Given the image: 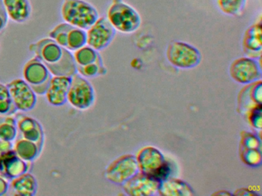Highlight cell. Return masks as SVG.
<instances>
[{
	"label": "cell",
	"instance_id": "obj_1",
	"mask_svg": "<svg viewBox=\"0 0 262 196\" xmlns=\"http://www.w3.org/2000/svg\"><path fill=\"white\" fill-rule=\"evenodd\" d=\"M30 50L54 76L72 77L78 73L73 54L52 38L30 44Z\"/></svg>",
	"mask_w": 262,
	"mask_h": 196
},
{
	"label": "cell",
	"instance_id": "obj_2",
	"mask_svg": "<svg viewBox=\"0 0 262 196\" xmlns=\"http://www.w3.org/2000/svg\"><path fill=\"white\" fill-rule=\"evenodd\" d=\"M61 15L66 22L87 30L99 18L97 9L85 0H64Z\"/></svg>",
	"mask_w": 262,
	"mask_h": 196
},
{
	"label": "cell",
	"instance_id": "obj_3",
	"mask_svg": "<svg viewBox=\"0 0 262 196\" xmlns=\"http://www.w3.org/2000/svg\"><path fill=\"white\" fill-rule=\"evenodd\" d=\"M107 18L113 28L122 33H133L140 27L139 12L122 0H113L108 8Z\"/></svg>",
	"mask_w": 262,
	"mask_h": 196
},
{
	"label": "cell",
	"instance_id": "obj_4",
	"mask_svg": "<svg viewBox=\"0 0 262 196\" xmlns=\"http://www.w3.org/2000/svg\"><path fill=\"white\" fill-rule=\"evenodd\" d=\"M166 58L170 64L178 68L192 69L200 64L202 55L194 46L174 41L167 47Z\"/></svg>",
	"mask_w": 262,
	"mask_h": 196
},
{
	"label": "cell",
	"instance_id": "obj_5",
	"mask_svg": "<svg viewBox=\"0 0 262 196\" xmlns=\"http://www.w3.org/2000/svg\"><path fill=\"white\" fill-rule=\"evenodd\" d=\"M95 90L91 83L79 74L72 76L67 101L78 110H87L95 102Z\"/></svg>",
	"mask_w": 262,
	"mask_h": 196
},
{
	"label": "cell",
	"instance_id": "obj_6",
	"mask_svg": "<svg viewBox=\"0 0 262 196\" xmlns=\"http://www.w3.org/2000/svg\"><path fill=\"white\" fill-rule=\"evenodd\" d=\"M139 172L136 156L124 155L115 159L107 167L105 176L107 180L118 185H122Z\"/></svg>",
	"mask_w": 262,
	"mask_h": 196
},
{
	"label": "cell",
	"instance_id": "obj_7",
	"mask_svg": "<svg viewBox=\"0 0 262 196\" xmlns=\"http://www.w3.org/2000/svg\"><path fill=\"white\" fill-rule=\"evenodd\" d=\"M24 81L39 95L45 94L52 79L50 70L37 58L26 63L23 70Z\"/></svg>",
	"mask_w": 262,
	"mask_h": 196
},
{
	"label": "cell",
	"instance_id": "obj_8",
	"mask_svg": "<svg viewBox=\"0 0 262 196\" xmlns=\"http://www.w3.org/2000/svg\"><path fill=\"white\" fill-rule=\"evenodd\" d=\"M231 78L242 84H249L260 81L261 68L256 58L242 57L234 60L229 67Z\"/></svg>",
	"mask_w": 262,
	"mask_h": 196
},
{
	"label": "cell",
	"instance_id": "obj_9",
	"mask_svg": "<svg viewBox=\"0 0 262 196\" xmlns=\"http://www.w3.org/2000/svg\"><path fill=\"white\" fill-rule=\"evenodd\" d=\"M50 37L70 51H76L86 44V32L69 23H61L50 32Z\"/></svg>",
	"mask_w": 262,
	"mask_h": 196
},
{
	"label": "cell",
	"instance_id": "obj_10",
	"mask_svg": "<svg viewBox=\"0 0 262 196\" xmlns=\"http://www.w3.org/2000/svg\"><path fill=\"white\" fill-rule=\"evenodd\" d=\"M116 29L105 17H101L87 29L86 44L96 51H102L108 47L114 39Z\"/></svg>",
	"mask_w": 262,
	"mask_h": 196
},
{
	"label": "cell",
	"instance_id": "obj_11",
	"mask_svg": "<svg viewBox=\"0 0 262 196\" xmlns=\"http://www.w3.org/2000/svg\"><path fill=\"white\" fill-rule=\"evenodd\" d=\"M17 110L27 112L33 110L36 104V93L24 80L16 78L7 84Z\"/></svg>",
	"mask_w": 262,
	"mask_h": 196
},
{
	"label": "cell",
	"instance_id": "obj_12",
	"mask_svg": "<svg viewBox=\"0 0 262 196\" xmlns=\"http://www.w3.org/2000/svg\"><path fill=\"white\" fill-rule=\"evenodd\" d=\"M17 127L16 137L23 138L36 143L41 150L44 144V130L39 121L24 113H18L15 116Z\"/></svg>",
	"mask_w": 262,
	"mask_h": 196
},
{
	"label": "cell",
	"instance_id": "obj_13",
	"mask_svg": "<svg viewBox=\"0 0 262 196\" xmlns=\"http://www.w3.org/2000/svg\"><path fill=\"white\" fill-rule=\"evenodd\" d=\"M31 168V162L21 159L13 149L0 154V175L7 181L27 173Z\"/></svg>",
	"mask_w": 262,
	"mask_h": 196
},
{
	"label": "cell",
	"instance_id": "obj_14",
	"mask_svg": "<svg viewBox=\"0 0 262 196\" xmlns=\"http://www.w3.org/2000/svg\"><path fill=\"white\" fill-rule=\"evenodd\" d=\"M122 186L128 195L152 196L158 194L159 182L151 176L139 172Z\"/></svg>",
	"mask_w": 262,
	"mask_h": 196
},
{
	"label": "cell",
	"instance_id": "obj_15",
	"mask_svg": "<svg viewBox=\"0 0 262 196\" xmlns=\"http://www.w3.org/2000/svg\"><path fill=\"white\" fill-rule=\"evenodd\" d=\"M139 172L151 176L164 163L165 159L163 153L155 146H145L136 156Z\"/></svg>",
	"mask_w": 262,
	"mask_h": 196
},
{
	"label": "cell",
	"instance_id": "obj_16",
	"mask_svg": "<svg viewBox=\"0 0 262 196\" xmlns=\"http://www.w3.org/2000/svg\"><path fill=\"white\" fill-rule=\"evenodd\" d=\"M246 85L242 89L237 97V109L243 115H246L254 107L261 106L262 103L261 81Z\"/></svg>",
	"mask_w": 262,
	"mask_h": 196
},
{
	"label": "cell",
	"instance_id": "obj_17",
	"mask_svg": "<svg viewBox=\"0 0 262 196\" xmlns=\"http://www.w3.org/2000/svg\"><path fill=\"white\" fill-rule=\"evenodd\" d=\"M72 77H52L50 85L46 92L48 102L55 107H61L67 101V94L71 84Z\"/></svg>",
	"mask_w": 262,
	"mask_h": 196
},
{
	"label": "cell",
	"instance_id": "obj_18",
	"mask_svg": "<svg viewBox=\"0 0 262 196\" xmlns=\"http://www.w3.org/2000/svg\"><path fill=\"white\" fill-rule=\"evenodd\" d=\"M37 190V181L29 172L14 178L9 183L8 191L11 195L33 196Z\"/></svg>",
	"mask_w": 262,
	"mask_h": 196
},
{
	"label": "cell",
	"instance_id": "obj_19",
	"mask_svg": "<svg viewBox=\"0 0 262 196\" xmlns=\"http://www.w3.org/2000/svg\"><path fill=\"white\" fill-rule=\"evenodd\" d=\"M261 23H256L248 27L243 37V48L245 53L253 58H260L261 55Z\"/></svg>",
	"mask_w": 262,
	"mask_h": 196
},
{
	"label": "cell",
	"instance_id": "obj_20",
	"mask_svg": "<svg viewBox=\"0 0 262 196\" xmlns=\"http://www.w3.org/2000/svg\"><path fill=\"white\" fill-rule=\"evenodd\" d=\"M158 194L163 196H192L194 191L188 182L171 177L159 183Z\"/></svg>",
	"mask_w": 262,
	"mask_h": 196
},
{
	"label": "cell",
	"instance_id": "obj_21",
	"mask_svg": "<svg viewBox=\"0 0 262 196\" xmlns=\"http://www.w3.org/2000/svg\"><path fill=\"white\" fill-rule=\"evenodd\" d=\"M8 16L18 23L25 22L30 18L32 8L30 0H4Z\"/></svg>",
	"mask_w": 262,
	"mask_h": 196
},
{
	"label": "cell",
	"instance_id": "obj_22",
	"mask_svg": "<svg viewBox=\"0 0 262 196\" xmlns=\"http://www.w3.org/2000/svg\"><path fill=\"white\" fill-rule=\"evenodd\" d=\"M13 150L21 159L31 162L39 157L42 152V150L36 143L20 137L15 139Z\"/></svg>",
	"mask_w": 262,
	"mask_h": 196
},
{
	"label": "cell",
	"instance_id": "obj_23",
	"mask_svg": "<svg viewBox=\"0 0 262 196\" xmlns=\"http://www.w3.org/2000/svg\"><path fill=\"white\" fill-rule=\"evenodd\" d=\"M73 57H74L76 67L93 64L101 58L100 55L98 53V51L95 50L89 45L83 46L78 50L75 51Z\"/></svg>",
	"mask_w": 262,
	"mask_h": 196
},
{
	"label": "cell",
	"instance_id": "obj_24",
	"mask_svg": "<svg viewBox=\"0 0 262 196\" xmlns=\"http://www.w3.org/2000/svg\"><path fill=\"white\" fill-rule=\"evenodd\" d=\"M17 136L16 119L11 115L0 116V137L6 140H15Z\"/></svg>",
	"mask_w": 262,
	"mask_h": 196
},
{
	"label": "cell",
	"instance_id": "obj_25",
	"mask_svg": "<svg viewBox=\"0 0 262 196\" xmlns=\"http://www.w3.org/2000/svg\"><path fill=\"white\" fill-rule=\"evenodd\" d=\"M17 110L7 85L0 84V116L13 115Z\"/></svg>",
	"mask_w": 262,
	"mask_h": 196
},
{
	"label": "cell",
	"instance_id": "obj_26",
	"mask_svg": "<svg viewBox=\"0 0 262 196\" xmlns=\"http://www.w3.org/2000/svg\"><path fill=\"white\" fill-rule=\"evenodd\" d=\"M247 0H217V6L223 13L237 15L245 9Z\"/></svg>",
	"mask_w": 262,
	"mask_h": 196
},
{
	"label": "cell",
	"instance_id": "obj_27",
	"mask_svg": "<svg viewBox=\"0 0 262 196\" xmlns=\"http://www.w3.org/2000/svg\"><path fill=\"white\" fill-rule=\"evenodd\" d=\"M239 155L242 162L250 167H258L261 165L262 156L260 150L239 148Z\"/></svg>",
	"mask_w": 262,
	"mask_h": 196
},
{
	"label": "cell",
	"instance_id": "obj_28",
	"mask_svg": "<svg viewBox=\"0 0 262 196\" xmlns=\"http://www.w3.org/2000/svg\"><path fill=\"white\" fill-rule=\"evenodd\" d=\"M77 72L84 78H96L106 73V69L104 67L102 58H99L96 62L88 65L77 67Z\"/></svg>",
	"mask_w": 262,
	"mask_h": 196
},
{
	"label": "cell",
	"instance_id": "obj_29",
	"mask_svg": "<svg viewBox=\"0 0 262 196\" xmlns=\"http://www.w3.org/2000/svg\"><path fill=\"white\" fill-rule=\"evenodd\" d=\"M241 149H254L260 150L261 142L259 136L255 133L249 131H242L241 133Z\"/></svg>",
	"mask_w": 262,
	"mask_h": 196
},
{
	"label": "cell",
	"instance_id": "obj_30",
	"mask_svg": "<svg viewBox=\"0 0 262 196\" xmlns=\"http://www.w3.org/2000/svg\"><path fill=\"white\" fill-rule=\"evenodd\" d=\"M173 172H174V168H173L172 164L169 161L165 160V163L154 174L151 175V177L160 183V182L172 177Z\"/></svg>",
	"mask_w": 262,
	"mask_h": 196
},
{
	"label": "cell",
	"instance_id": "obj_31",
	"mask_svg": "<svg viewBox=\"0 0 262 196\" xmlns=\"http://www.w3.org/2000/svg\"><path fill=\"white\" fill-rule=\"evenodd\" d=\"M245 116L248 118L250 125L255 130H261L262 128V107L257 106L251 109Z\"/></svg>",
	"mask_w": 262,
	"mask_h": 196
},
{
	"label": "cell",
	"instance_id": "obj_32",
	"mask_svg": "<svg viewBox=\"0 0 262 196\" xmlns=\"http://www.w3.org/2000/svg\"><path fill=\"white\" fill-rule=\"evenodd\" d=\"M8 14L4 6V0H0V32L4 30L8 22Z\"/></svg>",
	"mask_w": 262,
	"mask_h": 196
},
{
	"label": "cell",
	"instance_id": "obj_33",
	"mask_svg": "<svg viewBox=\"0 0 262 196\" xmlns=\"http://www.w3.org/2000/svg\"><path fill=\"white\" fill-rule=\"evenodd\" d=\"M13 149V143L12 141L6 140L0 137V154L9 151Z\"/></svg>",
	"mask_w": 262,
	"mask_h": 196
},
{
	"label": "cell",
	"instance_id": "obj_34",
	"mask_svg": "<svg viewBox=\"0 0 262 196\" xmlns=\"http://www.w3.org/2000/svg\"><path fill=\"white\" fill-rule=\"evenodd\" d=\"M234 195H240V196H257L258 194L257 193L253 191L252 190L248 189V188H238V189L236 190L234 193H233Z\"/></svg>",
	"mask_w": 262,
	"mask_h": 196
},
{
	"label": "cell",
	"instance_id": "obj_35",
	"mask_svg": "<svg viewBox=\"0 0 262 196\" xmlns=\"http://www.w3.org/2000/svg\"><path fill=\"white\" fill-rule=\"evenodd\" d=\"M8 181L0 175V196L4 195L8 192Z\"/></svg>",
	"mask_w": 262,
	"mask_h": 196
},
{
	"label": "cell",
	"instance_id": "obj_36",
	"mask_svg": "<svg viewBox=\"0 0 262 196\" xmlns=\"http://www.w3.org/2000/svg\"><path fill=\"white\" fill-rule=\"evenodd\" d=\"M214 195H232L233 193L229 192V191H225V190H222L221 191H217V192L213 193Z\"/></svg>",
	"mask_w": 262,
	"mask_h": 196
}]
</instances>
